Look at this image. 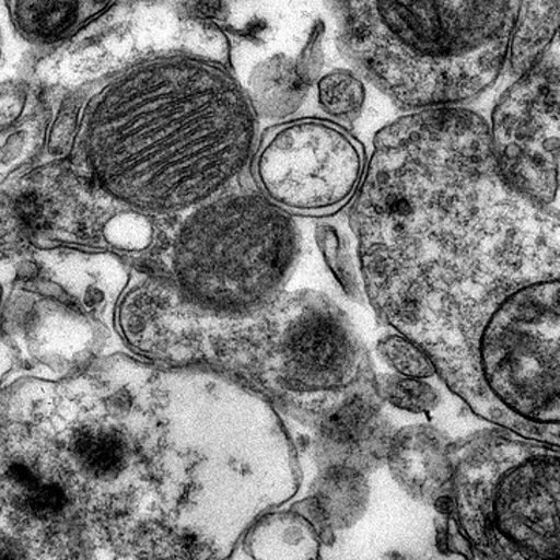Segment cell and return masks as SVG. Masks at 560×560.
Instances as JSON below:
<instances>
[{
  "label": "cell",
  "mask_w": 560,
  "mask_h": 560,
  "mask_svg": "<svg viewBox=\"0 0 560 560\" xmlns=\"http://www.w3.org/2000/svg\"><path fill=\"white\" fill-rule=\"evenodd\" d=\"M353 70L408 113L466 107L506 69L521 2L330 3Z\"/></svg>",
  "instance_id": "obj_4"
},
{
  "label": "cell",
  "mask_w": 560,
  "mask_h": 560,
  "mask_svg": "<svg viewBox=\"0 0 560 560\" xmlns=\"http://www.w3.org/2000/svg\"><path fill=\"white\" fill-rule=\"evenodd\" d=\"M453 443L431 423L397 430L386 458L394 482L416 502L435 509L448 498L453 485Z\"/></svg>",
  "instance_id": "obj_12"
},
{
  "label": "cell",
  "mask_w": 560,
  "mask_h": 560,
  "mask_svg": "<svg viewBox=\"0 0 560 560\" xmlns=\"http://www.w3.org/2000/svg\"><path fill=\"white\" fill-rule=\"evenodd\" d=\"M383 325L431 360L469 411L560 448V217L490 163L443 176L363 268Z\"/></svg>",
  "instance_id": "obj_2"
},
{
  "label": "cell",
  "mask_w": 560,
  "mask_h": 560,
  "mask_svg": "<svg viewBox=\"0 0 560 560\" xmlns=\"http://www.w3.org/2000/svg\"><path fill=\"white\" fill-rule=\"evenodd\" d=\"M11 24L26 43L56 47L79 35L86 26L105 16L115 2H52V0H13L5 2Z\"/></svg>",
  "instance_id": "obj_14"
},
{
  "label": "cell",
  "mask_w": 560,
  "mask_h": 560,
  "mask_svg": "<svg viewBox=\"0 0 560 560\" xmlns=\"http://www.w3.org/2000/svg\"><path fill=\"white\" fill-rule=\"evenodd\" d=\"M435 544L476 560H560V448L488 428L454 440Z\"/></svg>",
  "instance_id": "obj_5"
},
{
  "label": "cell",
  "mask_w": 560,
  "mask_h": 560,
  "mask_svg": "<svg viewBox=\"0 0 560 560\" xmlns=\"http://www.w3.org/2000/svg\"><path fill=\"white\" fill-rule=\"evenodd\" d=\"M366 147L346 127L322 118L277 124L258 142V190L289 215L329 217L352 205L366 176Z\"/></svg>",
  "instance_id": "obj_8"
},
{
  "label": "cell",
  "mask_w": 560,
  "mask_h": 560,
  "mask_svg": "<svg viewBox=\"0 0 560 560\" xmlns=\"http://www.w3.org/2000/svg\"><path fill=\"white\" fill-rule=\"evenodd\" d=\"M186 16L198 19V21H218L228 18L229 3L223 2H191L183 3Z\"/></svg>",
  "instance_id": "obj_25"
},
{
  "label": "cell",
  "mask_w": 560,
  "mask_h": 560,
  "mask_svg": "<svg viewBox=\"0 0 560 560\" xmlns=\"http://www.w3.org/2000/svg\"><path fill=\"white\" fill-rule=\"evenodd\" d=\"M368 476L346 468L317 469L306 498L292 503L318 533L325 547L336 542L338 532L355 525L370 505Z\"/></svg>",
  "instance_id": "obj_13"
},
{
  "label": "cell",
  "mask_w": 560,
  "mask_h": 560,
  "mask_svg": "<svg viewBox=\"0 0 560 560\" xmlns=\"http://www.w3.org/2000/svg\"><path fill=\"white\" fill-rule=\"evenodd\" d=\"M43 440L92 560H232L291 502L299 448L266 398L208 371L112 352L2 386Z\"/></svg>",
  "instance_id": "obj_1"
},
{
  "label": "cell",
  "mask_w": 560,
  "mask_h": 560,
  "mask_svg": "<svg viewBox=\"0 0 560 560\" xmlns=\"http://www.w3.org/2000/svg\"><path fill=\"white\" fill-rule=\"evenodd\" d=\"M265 95L266 108L269 115H292L302 104L307 86L296 73V63L285 56H276L265 66Z\"/></svg>",
  "instance_id": "obj_19"
},
{
  "label": "cell",
  "mask_w": 560,
  "mask_h": 560,
  "mask_svg": "<svg viewBox=\"0 0 560 560\" xmlns=\"http://www.w3.org/2000/svg\"><path fill=\"white\" fill-rule=\"evenodd\" d=\"M375 351L380 359L394 371V374L420 380L438 375L427 353L415 341L394 330L378 338Z\"/></svg>",
  "instance_id": "obj_22"
},
{
  "label": "cell",
  "mask_w": 560,
  "mask_h": 560,
  "mask_svg": "<svg viewBox=\"0 0 560 560\" xmlns=\"http://www.w3.org/2000/svg\"><path fill=\"white\" fill-rule=\"evenodd\" d=\"M560 33V2H521L511 32L506 70L524 77L550 55Z\"/></svg>",
  "instance_id": "obj_16"
},
{
  "label": "cell",
  "mask_w": 560,
  "mask_h": 560,
  "mask_svg": "<svg viewBox=\"0 0 560 560\" xmlns=\"http://www.w3.org/2000/svg\"><path fill=\"white\" fill-rule=\"evenodd\" d=\"M28 103V90L16 82H7L2 86V130L9 131L24 115Z\"/></svg>",
  "instance_id": "obj_24"
},
{
  "label": "cell",
  "mask_w": 560,
  "mask_h": 560,
  "mask_svg": "<svg viewBox=\"0 0 560 560\" xmlns=\"http://www.w3.org/2000/svg\"><path fill=\"white\" fill-rule=\"evenodd\" d=\"M92 89H79L63 97L61 107L56 112L52 124L48 127L45 137V150L55 161L70 158L77 142L79 126H81L82 110L89 100Z\"/></svg>",
  "instance_id": "obj_21"
},
{
  "label": "cell",
  "mask_w": 560,
  "mask_h": 560,
  "mask_svg": "<svg viewBox=\"0 0 560 560\" xmlns=\"http://www.w3.org/2000/svg\"><path fill=\"white\" fill-rule=\"evenodd\" d=\"M2 383L73 377L105 352L112 326L51 296L3 288Z\"/></svg>",
  "instance_id": "obj_10"
},
{
  "label": "cell",
  "mask_w": 560,
  "mask_h": 560,
  "mask_svg": "<svg viewBox=\"0 0 560 560\" xmlns=\"http://www.w3.org/2000/svg\"><path fill=\"white\" fill-rule=\"evenodd\" d=\"M377 389L383 404L411 415H430L442 401L439 390L427 380L398 374H380Z\"/></svg>",
  "instance_id": "obj_20"
},
{
  "label": "cell",
  "mask_w": 560,
  "mask_h": 560,
  "mask_svg": "<svg viewBox=\"0 0 560 560\" xmlns=\"http://www.w3.org/2000/svg\"><path fill=\"white\" fill-rule=\"evenodd\" d=\"M323 547L314 526L291 506L262 517L243 540L252 560H323Z\"/></svg>",
  "instance_id": "obj_15"
},
{
  "label": "cell",
  "mask_w": 560,
  "mask_h": 560,
  "mask_svg": "<svg viewBox=\"0 0 560 560\" xmlns=\"http://www.w3.org/2000/svg\"><path fill=\"white\" fill-rule=\"evenodd\" d=\"M300 250L292 215L259 190H229L183 215L135 269L201 310L250 314L283 295Z\"/></svg>",
  "instance_id": "obj_6"
},
{
  "label": "cell",
  "mask_w": 560,
  "mask_h": 560,
  "mask_svg": "<svg viewBox=\"0 0 560 560\" xmlns=\"http://www.w3.org/2000/svg\"><path fill=\"white\" fill-rule=\"evenodd\" d=\"M0 560H92L58 468L24 416L0 401Z\"/></svg>",
  "instance_id": "obj_7"
},
{
  "label": "cell",
  "mask_w": 560,
  "mask_h": 560,
  "mask_svg": "<svg viewBox=\"0 0 560 560\" xmlns=\"http://www.w3.org/2000/svg\"><path fill=\"white\" fill-rule=\"evenodd\" d=\"M491 152L503 182L551 208L560 191V58L550 55L513 82L491 112Z\"/></svg>",
  "instance_id": "obj_9"
},
{
  "label": "cell",
  "mask_w": 560,
  "mask_h": 560,
  "mask_svg": "<svg viewBox=\"0 0 560 560\" xmlns=\"http://www.w3.org/2000/svg\"><path fill=\"white\" fill-rule=\"evenodd\" d=\"M323 36H325V25L317 22L312 28L310 39L302 50V55L296 59V73L307 86L317 84L319 71L323 69Z\"/></svg>",
  "instance_id": "obj_23"
},
{
  "label": "cell",
  "mask_w": 560,
  "mask_h": 560,
  "mask_svg": "<svg viewBox=\"0 0 560 560\" xmlns=\"http://www.w3.org/2000/svg\"><path fill=\"white\" fill-rule=\"evenodd\" d=\"M315 243L345 295L352 302H368L355 236L352 240L340 225L323 221L315 228Z\"/></svg>",
  "instance_id": "obj_17"
},
{
  "label": "cell",
  "mask_w": 560,
  "mask_h": 560,
  "mask_svg": "<svg viewBox=\"0 0 560 560\" xmlns=\"http://www.w3.org/2000/svg\"><path fill=\"white\" fill-rule=\"evenodd\" d=\"M318 107L329 121L351 126L362 116L368 100L364 79L355 70L334 69L317 81Z\"/></svg>",
  "instance_id": "obj_18"
},
{
  "label": "cell",
  "mask_w": 560,
  "mask_h": 560,
  "mask_svg": "<svg viewBox=\"0 0 560 560\" xmlns=\"http://www.w3.org/2000/svg\"><path fill=\"white\" fill-rule=\"evenodd\" d=\"M377 390L359 394L311 428L317 469L346 468L370 476L386 465L397 428Z\"/></svg>",
  "instance_id": "obj_11"
},
{
  "label": "cell",
  "mask_w": 560,
  "mask_h": 560,
  "mask_svg": "<svg viewBox=\"0 0 560 560\" xmlns=\"http://www.w3.org/2000/svg\"><path fill=\"white\" fill-rule=\"evenodd\" d=\"M558 43H559V50H560V33H559V37H558Z\"/></svg>",
  "instance_id": "obj_26"
},
{
  "label": "cell",
  "mask_w": 560,
  "mask_h": 560,
  "mask_svg": "<svg viewBox=\"0 0 560 560\" xmlns=\"http://www.w3.org/2000/svg\"><path fill=\"white\" fill-rule=\"evenodd\" d=\"M92 90L70 164L135 212L186 215L254 163L257 107L225 63L167 52Z\"/></svg>",
  "instance_id": "obj_3"
}]
</instances>
